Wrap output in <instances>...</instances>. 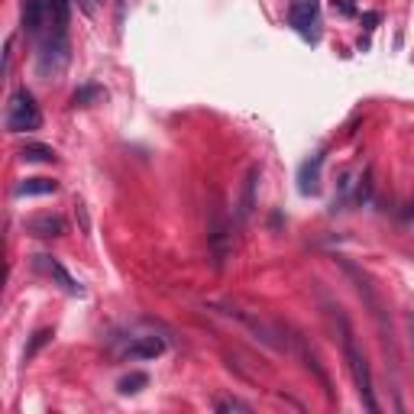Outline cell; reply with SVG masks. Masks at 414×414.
<instances>
[{
  "label": "cell",
  "mask_w": 414,
  "mask_h": 414,
  "mask_svg": "<svg viewBox=\"0 0 414 414\" xmlns=\"http://www.w3.org/2000/svg\"><path fill=\"white\" fill-rule=\"evenodd\" d=\"M340 330H343V353H346V366H350L353 372V382H356V392L359 398H363L366 411H379V401H376V395H372V372H369V363H366L363 350H359L356 337H353V327L346 324V317H340Z\"/></svg>",
  "instance_id": "cell-1"
},
{
  "label": "cell",
  "mask_w": 414,
  "mask_h": 414,
  "mask_svg": "<svg viewBox=\"0 0 414 414\" xmlns=\"http://www.w3.org/2000/svg\"><path fill=\"white\" fill-rule=\"evenodd\" d=\"M39 127H43L39 104H36V98L26 88H20L7 104V130L10 133H33V130H39Z\"/></svg>",
  "instance_id": "cell-2"
},
{
  "label": "cell",
  "mask_w": 414,
  "mask_h": 414,
  "mask_svg": "<svg viewBox=\"0 0 414 414\" xmlns=\"http://www.w3.org/2000/svg\"><path fill=\"white\" fill-rule=\"evenodd\" d=\"M214 311H220V314L233 317V321H239L243 327H249L256 333V340H262L266 346H272V350H285V340H281L279 327H272L269 321H262L259 314H253V311H243V308H233V304H211Z\"/></svg>",
  "instance_id": "cell-3"
},
{
  "label": "cell",
  "mask_w": 414,
  "mask_h": 414,
  "mask_svg": "<svg viewBox=\"0 0 414 414\" xmlns=\"http://www.w3.org/2000/svg\"><path fill=\"white\" fill-rule=\"evenodd\" d=\"M68 65V36H46L43 49H39V75L56 78Z\"/></svg>",
  "instance_id": "cell-4"
},
{
  "label": "cell",
  "mask_w": 414,
  "mask_h": 414,
  "mask_svg": "<svg viewBox=\"0 0 414 414\" xmlns=\"http://www.w3.org/2000/svg\"><path fill=\"white\" fill-rule=\"evenodd\" d=\"M33 269H36V272H43L46 279H52V281H56V285L62 288L65 295H78V298L85 295V288H81V281H75V279H71V272L62 266V262L56 259V256H49V253H36V256H33Z\"/></svg>",
  "instance_id": "cell-5"
},
{
  "label": "cell",
  "mask_w": 414,
  "mask_h": 414,
  "mask_svg": "<svg viewBox=\"0 0 414 414\" xmlns=\"http://www.w3.org/2000/svg\"><path fill=\"white\" fill-rule=\"evenodd\" d=\"M288 23L304 36L317 39V23H321V0H291L288 7Z\"/></svg>",
  "instance_id": "cell-6"
},
{
  "label": "cell",
  "mask_w": 414,
  "mask_h": 414,
  "mask_svg": "<svg viewBox=\"0 0 414 414\" xmlns=\"http://www.w3.org/2000/svg\"><path fill=\"white\" fill-rule=\"evenodd\" d=\"M26 233H33V237H62L65 233V217H58V214H36V217L26 220Z\"/></svg>",
  "instance_id": "cell-7"
},
{
  "label": "cell",
  "mask_w": 414,
  "mask_h": 414,
  "mask_svg": "<svg viewBox=\"0 0 414 414\" xmlns=\"http://www.w3.org/2000/svg\"><path fill=\"white\" fill-rule=\"evenodd\" d=\"M162 353H165V340L162 337H136L133 343L127 346L123 356L136 363V359H155V356H162Z\"/></svg>",
  "instance_id": "cell-8"
},
{
  "label": "cell",
  "mask_w": 414,
  "mask_h": 414,
  "mask_svg": "<svg viewBox=\"0 0 414 414\" xmlns=\"http://www.w3.org/2000/svg\"><path fill=\"white\" fill-rule=\"evenodd\" d=\"M49 33L52 36H68V20H71V0H49Z\"/></svg>",
  "instance_id": "cell-9"
},
{
  "label": "cell",
  "mask_w": 414,
  "mask_h": 414,
  "mask_svg": "<svg viewBox=\"0 0 414 414\" xmlns=\"http://www.w3.org/2000/svg\"><path fill=\"white\" fill-rule=\"evenodd\" d=\"M46 16H49V0H23V26L29 33H39Z\"/></svg>",
  "instance_id": "cell-10"
},
{
  "label": "cell",
  "mask_w": 414,
  "mask_h": 414,
  "mask_svg": "<svg viewBox=\"0 0 414 414\" xmlns=\"http://www.w3.org/2000/svg\"><path fill=\"white\" fill-rule=\"evenodd\" d=\"M321 165H324V155H314V159H308L301 165V172H298V182H301V195H317V188H321Z\"/></svg>",
  "instance_id": "cell-11"
},
{
  "label": "cell",
  "mask_w": 414,
  "mask_h": 414,
  "mask_svg": "<svg viewBox=\"0 0 414 414\" xmlns=\"http://www.w3.org/2000/svg\"><path fill=\"white\" fill-rule=\"evenodd\" d=\"M56 191H58V182H52V178H23L14 188V195L16 197H39V195H56Z\"/></svg>",
  "instance_id": "cell-12"
},
{
  "label": "cell",
  "mask_w": 414,
  "mask_h": 414,
  "mask_svg": "<svg viewBox=\"0 0 414 414\" xmlns=\"http://www.w3.org/2000/svg\"><path fill=\"white\" fill-rule=\"evenodd\" d=\"M104 100H107V91L98 85H85L71 94V104L75 107H94V104H104Z\"/></svg>",
  "instance_id": "cell-13"
},
{
  "label": "cell",
  "mask_w": 414,
  "mask_h": 414,
  "mask_svg": "<svg viewBox=\"0 0 414 414\" xmlns=\"http://www.w3.org/2000/svg\"><path fill=\"white\" fill-rule=\"evenodd\" d=\"M20 159L23 162H56V149L52 146H43V143H26V146L20 149Z\"/></svg>",
  "instance_id": "cell-14"
},
{
  "label": "cell",
  "mask_w": 414,
  "mask_h": 414,
  "mask_svg": "<svg viewBox=\"0 0 414 414\" xmlns=\"http://www.w3.org/2000/svg\"><path fill=\"white\" fill-rule=\"evenodd\" d=\"M143 385H149V376H146V372H130V376H123V379L117 382V392L120 395H136Z\"/></svg>",
  "instance_id": "cell-15"
},
{
  "label": "cell",
  "mask_w": 414,
  "mask_h": 414,
  "mask_svg": "<svg viewBox=\"0 0 414 414\" xmlns=\"http://www.w3.org/2000/svg\"><path fill=\"white\" fill-rule=\"evenodd\" d=\"M256 175L259 172L249 169V175H246V191H243V207H239V217H249V211H253V188H256Z\"/></svg>",
  "instance_id": "cell-16"
},
{
  "label": "cell",
  "mask_w": 414,
  "mask_h": 414,
  "mask_svg": "<svg viewBox=\"0 0 414 414\" xmlns=\"http://www.w3.org/2000/svg\"><path fill=\"white\" fill-rule=\"evenodd\" d=\"M214 408H217V411H243V414L253 411V408L246 405V401H239V398H217Z\"/></svg>",
  "instance_id": "cell-17"
},
{
  "label": "cell",
  "mask_w": 414,
  "mask_h": 414,
  "mask_svg": "<svg viewBox=\"0 0 414 414\" xmlns=\"http://www.w3.org/2000/svg\"><path fill=\"white\" fill-rule=\"evenodd\" d=\"M49 340H52V330H39V333H36V337H33V343L26 346V359H33L36 353H39L46 343H49Z\"/></svg>",
  "instance_id": "cell-18"
},
{
  "label": "cell",
  "mask_w": 414,
  "mask_h": 414,
  "mask_svg": "<svg viewBox=\"0 0 414 414\" xmlns=\"http://www.w3.org/2000/svg\"><path fill=\"white\" fill-rule=\"evenodd\" d=\"M333 10H340L343 16H353L356 14V4L353 0H333Z\"/></svg>",
  "instance_id": "cell-19"
},
{
  "label": "cell",
  "mask_w": 414,
  "mask_h": 414,
  "mask_svg": "<svg viewBox=\"0 0 414 414\" xmlns=\"http://www.w3.org/2000/svg\"><path fill=\"white\" fill-rule=\"evenodd\" d=\"M98 7H100V0H78V10H81V14H88V16L98 14Z\"/></svg>",
  "instance_id": "cell-20"
},
{
  "label": "cell",
  "mask_w": 414,
  "mask_h": 414,
  "mask_svg": "<svg viewBox=\"0 0 414 414\" xmlns=\"http://www.w3.org/2000/svg\"><path fill=\"white\" fill-rule=\"evenodd\" d=\"M127 7H130V0H117V26L127 20Z\"/></svg>",
  "instance_id": "cell-21"
},
{
  "label": "cell",
  "mask_w": 414,
  "mask_h": 414,
  "mask_svg": "<svg viewBox=\"0 0 414 414\" xmlns=\"http://www.w3.org/2000/svg\"><path fill=\"white\" fill-rule=\"evenodd\" d=\"M363 23L372 29V23H379V14H366V16H363Z\"/></svg>",
  "instance_id": "cell-22"
}]
</instances>
